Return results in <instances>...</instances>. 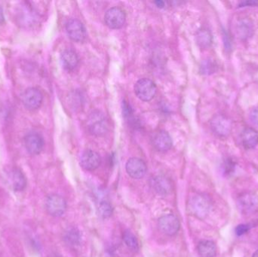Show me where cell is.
I'll return each mask as SVG.
<instances>
[{
	"instance_id": "obj_4",
	"label": "cell",
	"mask_w": 258,
	"mask_h": 257,
	"mask_svg": "<svg viewBox=\"0 0 258 257\" xmlns=\"http://www.w3.org/2000/svg\"><path fill=\"white\" fill-rule=\"evenodd\" d=\"M66 30L71 40L83 42L86 40L87 33L83 23L77 18H71L66 24Z\"/></svg>"
},
{
	"instance_id": "obj_10",
	"label": "cell",
	"mask_w": 258,
	"mask_h": 257,
	"mask_svg": "<svg viewBox=\"0 0 258 257\" xmlns=\"http://www.w3.org/2000/svg\"><path fill=\"white\" fill-rule=\"evenodd\" d=\"M24 146L29 153L38 155L44 147L43 137L36 132L30 133L24 139Z\"/></svg>"
},
{
	"instance_id": "obj_7",
	"label": "cell",
	"mask_w": 258,
	"mask_h": 257,
	"mask_svg": "<svg viewBox=\"0 0 258 257\" xmlns=\"http://www.w3.org/2000/svg\"><path fill=\"white\" fill-rule=\"evenodd\" d=\"M22 103L24 107L30 110L39 109L42 105L43 96L42 92L36 88L27 89L22 95Z\"/></svg>"
},
{
	"instance_id": "obj_1",
	"label": "cell",
	"mask_w": 258,
	"mask_h": 257,
	"mask_svg": "<svg viewBox=\"0 0 258 257\" xmlns=\"http://www.w3.org/2000/svg\"><path fill=\"white\" fill-rule=\"evenodd\" d=\"M88 129L94 136L101 137L108 131L109 124L104 115L101 112L95 111L89 115L87 120Z\"/></svg>"
},
{
	"instance_id": "obj_11",
	"label": "cell",
	"mask_w": 258,
	"mask_h": 257,
	"mask_svg": "<svg viewBox=\"0 0 258 257\" xmlns=\"http://www.w3.org/2000/svg\"><path fill=\"white\" fill-rule=\"evenodd\" d=\"M101 164V158L95 151L88 149L82 154L80 158V165L84 170L93 172Z\"/></svg>"
},
{
	"instance_id": "obj_18",
	"label": "cell",
	"mask_w": 258,
	"mask_h": 257,
	"mask_svg": "<svg viewBox=\"0 0 258 257\" xmlns=\"http://www.w3.org/2000/svg\"><path fill=\"white\" fill-rule=\"evenodd\" d=\"M199 256L200 257H215L217 254V247L212 241H202L197 247Z\"/></svg>"
},
{
	"instance_id": "obj_19",
	"label": "cell",
	"mask_w": 258,
	"mask_h": 257,
	"mask_svg": "<svg viewBox=\"0 0 258 257\" xmlns=\"http://www.w3.org/2000/svg\"><path fill=\"white\" fill-rule=\"evenodd\" d=\"M196 40L199 46L203 49L210 47L212 43V36L210 31L207 29H202L199 30L196 36Z\"/></svg>"
},
{
	"instance_id": "obj_22",
	"label": "cell",
	"mask_w": 258,
	"mask_h": 257,
	"mask_svg": "<svg viewBox=\"0 0 258 257\" xmlns=\"http://www.w3.org/2000/svg\"><path fill=\"white\" fill-rule=\"evenodd\" d=\"M65 241L71 246H77L80 242V234L77 229H70L64 237Z\"/></svg>"
},
{
	"instance_id": "obj_13",
	"label": "cell",
	"mask_w": 258,
	"mask_h": 257,
	"mask_svg": "<svg viewBox=\"0 0 258 257\" xmlns=\"http://www.w3.org/2000/svg\"><path fill=\"white\" fill-rule=\"evenodd\" d=\"M189 208L192 214L197 216L198 218H203L209 212V202L203 196H194L189 202Z\"/></svg>"
},
{
	"instance_id": "obj_29",
	"label": "cell",
	"mask_w": 258,
	"mask_h": 257,
	"mask_svg": "<svg viewBox=\"0 0 258 257\" xmlns=\"http://www.w3.org/2000/svg\"><path fill=\"white\" fill-rule=\"evenodd\" d=\"M252 257H258V250L257 251L254 252V254H253Z\"/></svg>"
},
{
	"instance_id": "obj_9",
	"label": "cell",
	"mask_w": 258,
	"mask_h": 257,
	"mask_svg": "<svg viewBox=\"0 0 258 257\" xmlns=\"http://www.w3.org/2000/svg\"><path fill=\"white\" fill-rule=\"evenodd\" d=\"M151 140L153 147L159 152H167L172 146L173 142L171 136L164 130H159L155 132Z\"/></svg>"
},
{
	"instance_id": "obj_17",
	"label": "cell",
	"mask_w": 258,
	"mask_h": 257,
	"mask_svg": "<svg viewBox=\"0 0 258 257\" xmlns=\"http://www.w3.org/2000/svg\"><path fill=\"white\" fill-rule=\"evenodd\" d=\"M12 188L15 191H22L27 186V180L24 173L19 168H13L10 174Z\"/></svg>"
},
{
	"instance_id": "obj_3",
	"label": "cell",
	"mask_w": 258,
	"mask_h": 257,
	"mask_svg": "<svg viewBox=\"0 0 258 257\" xmlns=\"http://www.w3.org/2000/svg\"><path fill=\"white\" fill-rule=\"evenodd\" d=\"M211 129L220 137H227L231 133L233 122L224 114H217L210 122Z\"/></svg>"
},
{
	"instance_id": "obj_27",
	"label": "cell",
	"mask_w": 258,
	"mask_h": 257,
	"mask_svg": "<svg viewBox=\"0 0 258 257\" xmlns=\"http://www.w3.org/2000/svg\"><path fill=\"white\" fill-rule=\"evenodd\" d=\"M155 4L157 6V8H159V9H163L165 7V2L161 1V0H158V1L155 2Z\"/></svg>"
},
{
	"instance_id": "obj_8",
	"label": "cell",
	"mask_w": 258,
	"mask_h": 257,
	"mask_svg": "<svg viewBox=\"0 0 258 257\" xmlns=\"http://www.w3.org/2000/svg\"><path fill=\"white\" fill-rule=\"evenodd\" d=\"M180 227V221L174 214H167L159 218V229L165 235L169 236L176 235L178 232Z\"/></svg>"
},
{
	"instance_id": "obj_15",
	"label": "cell",
	"mask_w": 258,
	"mask_h": 257,
	"mask_svg": "<svg viewBox=\"0 0 258 257\" xmlns=\"http://www.w3.org/2000/svg\"><path fill=\"white\" fill-rule=\"evenodd\" d=\"M60 61L62 66L66 70L72 71L78 66L79 57L75 51L71 49H67L62 52L60 55Z\"/></svg>"
},
{
	"instance_id": "obj_2",
	"label": "cell",
	"mask_w": 258,
	"mask_h": 257,
	"mask_svg": "<svg viewBox=\"0 0 258 257\" xmlns=\"http://www.w3.org/2000/svg\"><path fill=\"white\" fill-rule=\"evenodd\" d=\"M135 93L141 101L148 102L156 96L157 88L150 78H144L138 80L135 84Z\"/></svg>"
},
{
	"instance_id": "obj_16",
	"label": "cell",
	"mask_w": 258,
	"mask_h": 257,
	"mask_svg": "<svg viewBox=\"0 0 258 257\" xmlns=\"http://www.w3.org/2000/svg\"><path fill=\"white\" fill-rule=\"evenodd\" d=\"M242 145L246 149H254L258 145V133L252 128H246L241 135Z\"/></svg>"
},
{
	"instance_id": "obj_5",
	"label": "cell",
	"mask_w": 258,
	"mask_h": 257,
	"mask_svg": "<svg viewBox=\"0 0 258 257\" xmlns=\"http://www.w3.org/2000/svg\"><path fill=\"white\" fill-rule=\"evenodd\" d=\"M45 208L50 215L52 217H60L66 211L67 202L62 196L52 194L47 198Z\"/></svg>"
},
{
	"instance_id": "obj_14",
	"label": "cell",
	"mask_w": 258,
	"mask_h": 257,
	"mask_svg": "<svg viewBox=\"0 0 258 257\" xmlns=\"http://www.w3.org/2000/svg\"><path fill=\"white\" fill-rule=\"evenodd\" d=\"M150 185L158 195L163 196L169 194L172 189L171 181L165 176H156L152 178Z\"/></svg>"
},
{
	"instance_id": "obj_28",
	"label": "cell",
	"mask_w": 258,
	"mask_h": 257,
	"mask_svg": "<svg viewBox=\"0 0 258 257\" xmlns=\"http://www.w3.org/2000/svg\"><path fill=\"white\" fill-rule=\"evenodd\" d=\"M5 21L4 14H3V9L0 7V24H3Z\"/></svg>"
},
{
	"instance_id": "obj_20",
	"label": "cell",
	"mask_w": 258,
	"mask_h": 257,
	"mask_svg": "<svg viewBox=\"0 0 258 257\" xmlns=\"http://www.w3.org/2000/svg\"><path fill=\"white\" fill-rule=\"evenodd\" d=\"M252 24L248 21L242 20L236 26V32L240 39H248L252 34Z\"/></svg>"
},
{
	"instance_id": "obj_12",
	"label": "cell",
	"mask_w": 258,
	"mask_h": 257,
	"mask_svg": "<svg viewBox=\"0 0 258 257\" xmlns=\"http://www.w3.org/2000/svg\"><path fill=\"white\" fill-rule=\"evenodd\" d=\"M127 173L133 179H141L145 176L147 167L146 163L141 158H132L125 165Z\"/></svg>"
},
{
	"instance_id": "obj_23",
	"label": "cell",
	"mask_w": 258,
	"mask_h": 257,
	"mask_svg": "<svg viewBox=\"0 0 258 257\" xmlns=\"http://www.w3.org/2000/svg\"><path fill=\"white\" fill-rule=\"evenodd\" d=\"M99 213L104 218L110 217L113 214L111 205L107 202H101L99 205Z\"/></svg>"
},
{
	"instance_id": "obj_6",
	"label": "cell",
	"mask_w": 258,
	"mask_h": 257,
	"mask_svg": "<svg viewBox=\"0 0 258 257\" xmlns=\"http://www.w3.org/2000/svg\"><path fill=\"white\" fill-rule=\"evenodd\" d=\"M126 20L125 12L119 7L108 9L104 16L106 25L110 29H120L123 27Z\"/></svg>"
},
{
	"instance_id": "obj_25",
	"label": "cell",
	"mask_w": 258,
	"mask_h": 257,
	"mask_svg": "<svg viewBox=\"0 0 258 257\" xmlns=\"http://www.w3.org/2000/svg\"><path fill=\"white\" fill-rule=\"evenodd\" d=\"M249 118L251 122H252L254 125L258 126V107H255V108L251 110V111L250 112Z\"/></svg>"
},
{
	"instance_id": "obj_21",
	"label": "cell",
	"mask_w": 258,
	"mask_h": 257,
	"mask_svg": "<svg viewBox=\"0 0 258 257\" xmlns=\"http://www.w3.org/2000/svg\"><path fill=\"white\" fill-rule=\"evenodd\" d=\"M123 241L127 247L132 251H138L139 250V244L136 236L130 231H125L123 234Z\"/></svg>"
},
{
	"instance_id": "obj_26",
	"label": "cell",
	"mask_w": 258,
	"mask_h": 257,
	"mask_svg": "<svg viewBox=\"0 0 258 257\" xmlns=\"http://www.w3.org/2000/svg\"><path fill=\"white\" fill-rule=\"evenodd\" d=\"M248 226L247 225H239L236 227V233L237 235H242L248 231Z\"/></svg>"
},
{
	"instance_id": "obj_24",
	"label": "cell",
	"mask_w": 258,
	"mask_h": 257,
	"mask_svg": "<svg viewBox=\"0 0 258 257\" xmlns=\"http://www.w3.org/2000/svg\"><path fill=\"white\" fill-rule=\"evenodd\" d=\"M214 69H215V66H214L213 63L209 60L204 62L201 65V72L203 74L212 73L214 72Z\"/></svg>"
}]
</instances>
